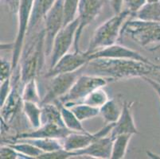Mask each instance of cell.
<instances>
[{
	"mask_svg": "<svg viewBox=\"0 0 160 159\" xmlns=\"http://www.w3.org/2000/svg\"><path fill=\"white\" fill-rule=\"evenodd\" d=\"M1 2L7 6L10 12L14 14H17L21 0H1Z\"/></svg>",
	"mask_w": 160,
	"mask_h": 159,
	"instance_id": "cell-36",
	"label": "cell"
},
{
	"mask_svg": "<svg viewBox=\"0 0 160 159\" xmlns=\"http://www.w3.org/2000/svg\"><path fill=\"white\" fill-rule=\"evenodd\" d=\"M114 123L105 124L104 127L99 130L97 133L91 134L90 132H71L68 136L62 139L63 147L68 151H76L85 148L96 139L102 137L108 136L111 134Z\"/></svg>",
	"mask_w": 160,
	"mask_h": 159,
	"instance_id": "cell-13",
	"label": "cell"
},
{
	"mask_svg": "<svg viewBox=\"0 0 160 159\" xmlns=\"http://www.w3.org/2000/svg\"><path fill=\"white\" fill-rule=\"evenodd\" d=\"M22 96L23 101L34 102L41 105L42 98L39 94L36 79L30 80L23 84L22 88Z\"/></svg>",
	"mask_w": 160,
	"mask_h": 159,
	"instance_id": "cell-28",
	"label": "cell"
},
{
	"mask_svg": "<svg viewBox=\"0 0 160 159\" xmlns=\"http://www.w3.org/2000/svg\"><path fill=\"white\" fill-rule=\"evenodd\" d=\"M0 157L1 159H28L26 156L18 153L8 144L1 146Z\"/></svg>",
	"mask_w": 160,
	"mask_h": 159,
	"instance_id": "cell-31",
	"label": "cell"
},
{
	"mask_svg": "<svg viewBox=\"0 0 160 159\" xmlns=\"http://www.w3.org/2000/svg\"><path fill=\"white\" fill-rule=\"evenodd\" d=\"M108 100L109 97L108 96V93L104 91L103 87H99V88H97V89L92 92L91 93H89L82 100V103L100 108Z\"/></svg>",
	"mask_w": 160,
	"mask_h": 159,
	"instance_id": "cell-29",
	"label": "cell"
},
{
	"mask_svg": "<svg viewBox=\"0 0 160 159\" xmlns=\"http://www.w3.org/2000/svg\"><path fill=\"white\" fill-rule=\"evenodd\" d=\"M15 74H12L11 81L12 86L9 95L7 97L4 103L1 105V119L9 125L14 120L21 111H22L23 100L22 96L21 81L20 70L18 66L14 71Z\"/></svg>",
	"mask_w": 160,
	"mask_h": 159,
	"instance_id": "cell-7",
	"label": "cell"
},
{
	"mask_svg": "<svg viewBox=\"0 0 160 159\" xmlns=\"http://www.w3.org/2000/svg\"><path fill=\"white\" fill-rule=\"evenodd\" d=\"M25 140L30 143L33 144L38 148L43 151L44 153L52 152V151H58L64 149L63 142L62 139L52 138H27Z\"/></svg>",
	"mask_w": 160,
	"mask_h": 159,
	"instance_id": "cell-26",
	"label": "cell"
},
{
	"mask_svg": "<svg viewBox=\"0 0 160 159\" xmlns=\"http://www.w3.org/2000/svg\"><path fill=\"white\" fill-rule=\"evenodd\" d=\"M112 143L113 138L111 136L99 138L85 148L72 151V157L88 156L98 159L111 158Z\"/></svg>",
	"mask_w": 160,
	"mask_h": 159,
	"instance_id": "cell-16",
	"label": "cell"
},
{
	"mask_svg": "<svg viewBox=\"0 0 160 159\" xmlns=\"http://www.w3.org/2000/svg\"><path fill=\"white\" fill-rule=\"evenodd\" d=\"M79 26V18L77 17L73 21L65 25L63 28L56 35L53 43L50 60H49V68H53L64 55L69 52L71 46H73L75 41L76 33Z\"/></svg>",
	"mask_w": 160,
	"mask_h": 159,
	"instance_id": "cell-8",
	"label": "cell"
},
{
	"mask_svg": "<svg viewBox=\"0 0 160 159\" xmlns=\"http://www.w3.org/2000/svg\"><path fill=\"white\" fill-rule=\"evenodd\" d=\"M160 2V0H147V2Z\"/></svg>",
	"mask_w": 160,
	"mask_h": 159,
	"instance_id": "cell-39",
	"label": "cell"
},
{
	"mask_svg": "<svg viewBox=\"0 0 160 159\" xmlns=\"http://www.w3.org/2000/svg\"><path fill=\"white\" fill-rule=\"evenodd\" d=\"M89 55L91 60L95 58H112V59H129L143 61V62H151L148 58L140 54L137 51L119 44H114L112 46L103 48L95 51Z\"/></svg>",
	"mask_w": 160,
	"mask_h": 159,
	"instance_id": "cell-15",
	"label": "cell"
},
{
	"mask_svg": "<svg viewBox=\"0 0 160 159\" xmlns=\"http://www.w3.org/2000/svg\"><path fill=\"white\" fill-rule=\"evenodd\" d=\"M142 80L146 81L148 84H149L151 86V87L155 90L156 94L158 95V98L160 99V83L157 81L156 80H155V79L151 78V77H143Z\"/></svg>",
	"mask_w": 160,
	"mask_h": 159,
	"instance_id": "cell-37",
	"label": "cell"
},
{
	"mask_svg": "<svg viewBox=\"0 0 160 159\" xmlns=\"http://www.w3.org/2000/svg\"><path fill=\"white\" fill-rule=\"evenodd\" d=\"M22 112L33 129L42 126V106L34 102L23 101Z\"/></svg>",
	"mask_w": 160,
	"mask_h": 159,
	"instance_id": "cell-23",
	"label": "cell"
},
{
	"mask_svg": "<svg viewBox=\"0 0 160 159\" xmlns=\"http://www.w3.org/2000/svg\"><path fill=\"white\" fill-rule=\"evenodd\" d=\"M41 106H42V125L44 123H55L59 126L65 127L62 119L59 106L57 103H49Z\"/></svg>",
	"mask_w": 160,
	"mask_h": 159,
	"instance_id": "cell-21",
	"label": "cell"
},
{
	"mask_svg": "<svg viewBox=\"0 0 160 159\" xmlns=\"http://www.w3.org/2000/svg\"><path fill=\"white\" fill-rule=\"evenodd\" d=\"M64 105L65 107H69L75 114V116L81 122L100 116V108L99 107H92L91 105L86 104L82 102Z\"/></svg>",
	"mask_w": 160,
	"mask_h": 159,
	"instance_id": "cell-22",
	"label": "cell"
},
{
	"mask_svg": "<svg viewBox=\"0 0 160 159\" xmlns=\"http://www.w3.org/2000/svg\"><path fill=\"white\" fill-rule=\"evenodd\" d=\"M72 157V151H68L65 149L52 151V152L43 153L38 157V159H67Z\"/></svg>",
	"mask_w": 160,
	"mask_h": 159,
	"instance_id": "cell-32",
	"label": "cell"
},
{
	"mask_svg": "<svg viewBox=\"0 0 160 159\" xmlns=\"http://www.w3.org/2000/svg\"><path fill=\"white\" fill-rule=\"evenodd\" d=\"M130 38L148 51L160 49V22L130 19L123 25L121 37Z\"/></svg>",
	"mask_w": 160,
	"mask_h": 159,
	"instance_id": "cell-4",
	"label": "cell"
},
{
	"mask_svg": "<svg viewBox=\"0 0 160 159\" xmlns=\"http://www.w3.org/2000/svg\"><path fill=\"white\" fill-rule=\"evenodd\" d=\"M64 0H57L43 20L46 31V57L50 56L53 40L58 32L64 27Z\"/></svg>",
	"mask_w": 160,
	"mask_h": 159,
	"instance_id": "cell-9",
	"label": "cell"
},
{
	"mask_svg": "<svg viewBox=\"0 0 160 159\" xmlns=\"http://www.w3.org/2000/svg\"><path fill=\"white\" fill-rule=\"evenodd\" d=\"M71 132L72 131L65 127L59 126L55 123H44L37 129H33V131L29 132H23L16 135L15 136L13 137L12 141L10 142L22 139H27V138H52L62 140L68 136Z\"/></svg>",
	"mask_w": 160,
	"mask_h": 159,
	"instance_id": "cell-14",
	"label": "cell"
},
{
	"mask_svg": "<svg viewBox=\"0 0 160 159\" xmlns=\"http://www.w3.org/2000/svg\"><path fill=\"white\" fill-rule=\"evenodd\" d=\"M33 2L34 0H21L18 7V11L17 13L18 30L16 33L15 40L13 42L12 55L11 60L14 71L18 66L21 52L25 43V38L26 36L28 34L29 25L33 11Z\"/></svg>",
	"mask_w": 160,
	"mask_h": 159,
	"instance_id": "cell-6",
	"label": "cell"
},
{
	"mask_svg": "<svg viewBox=\"0 0 160 159\" xmlns=\"http://www.w3.org/2000/svg\"><path fill=\"white\" fill-rule=\"evenodd\" d=\"M133 135L123 134L119 135L113 138L112 150L111 159H123L127 153L129 142Z\"/></svg>",
	"mask_w": 160,
	"mask_h": 159,
	"instance_id": "cell-25",
	"label": "cell"
},
{
	"mask_svg": "<svg viewBox=\"0 0 160 159\" xmlns=\"http://www.w3.org/2000/svg\"><path fill=\"white\" fill-rule=\"evenodd\" d=\"M82 73L101 76L113 82L133 78L160 79V65L129 59L95 58L82 68Z\"/></svg>",
	"mask_w": 160,
	"mask_h": 159,
	"instance_id": "cell-1",
	"label": "cell"
},
{
	"mask_svg": "<svg viewBox=\"0 0 160 159\" xmlns=\"http://www.w3.org/2000/svg\"><path fill=\"white\" fill-rule=\"evenodd\" d=\"M7 144L11 146L12 148H14L18 153L26 156L28 159L38 158L39 156L44 153L37 147L27 142V141H25V140H18V141L9 142Z\"/></svg>",
	"mask_w": 160,
	"mask_h": 159,
	"instance_id": "cell-27",
	"label": "cell"
},
{
	"mask_svg": "<svg viewBox=\"0 0 160 159\" xmlns=\"http://www.w3.org/2000/svg\"><path fill=\"white\" fill-rule=\"evenodd\" d=\"M147 3V0H124L123 4L133 15H135L139 9Z\"/></svg>",
	"mask_w": 160,
	"mask_h": 159,
	"instance_id": "cell-34",
	"label": "cell"
},
{
	"mask_svg": "<svg viewBox=\"0 0 160 159\" xmlns=\"http://www.w3.org/2000/svg\"><path fill=\"white\" fill-rule=\"evenodd\" d=\"M56 1L57 0H34L33 11L29 25L28 34L33 31V28H35L39 22L44 20L45 16L52 8Z\"/></svg>",
	"mask_w": 160,
	"mask_h": 159,
	"instance_id": "cell-19",
	"label": "cell"
},
{
	"mask_svg": "<svg viewBox=\"0 0 160 159\" xmlns=\"http://www.w3.org/2000/svg\"><path fill=\"white\" fill-rule=\"evenodd\" d=\"M12 86V81L11 78L7 79L6 81L1 82V90H0V106L4 103L7 97L9 95Z\"/></svg>",
	"mask_w": 160,
	"mask_h": 159,
	"instance_id": "cell-35",
	"label": "cell"
},
{
	"mask_svg": "<svg viewBox=\"0 0 160 159\" xmlns=\"http://www.w3.org/2000/svg\"><path fill=\"white\" fill-rule=\"evenodd\" d=\"M90 61V55L86 51L81 52L80 50L67 52L55 64L53 68H49V72L45 77H52L58 74L77 72L84 68Z\"/></svg>",
	"mask_w": 160,
	"mask_h": 159,
	"instance_id": "cell-11",
	"label": "cell"
},
{
	"mask_svg": "<svg viewBox=\"0 0 160 159\" xmlns=\"http://www.w3.org/2000/svg\"><path fill=\"white\" fill-rule=\"evenodd\" d=\"M54 103H57L59 106L64 124L68 129L74 131V132H84V133L88 132L83 127L82 122H81L78 119V117L75 116V114L69 107H65V105L61 103L60 101H56Z\"/></svg>",
	"mask_w": 160,
	"mask_h": 159,
	"instance_id": "cell-20",
	"label": "cell"
},
{
	"mask_svg": "<svg viewBox=\"0 0 160 159\" xmlns=\"http://www.w3.org/2000/svg\"><path fill=\"white\" fill-rule=\"evenodd\" d=\"M133 103V102L132 103H129L128 101L123 102L121 116L119 118L117 122L114 123V126L110 134L112 138H115L117 135H123V134H131L133 135L139 134L132 113Z\"/></svg>",
	"mask_w": 160,
	"mask_h": 159,
	"instance_id": "cell-17",
	"label": "cell"
},
{
	"mask_svg": "<svg viewBox=\"0 0 160 159\" xmlns=\"http://www.w3.org/2000/svg\"><path fill=\"white\" fill-rule=\"evenodd\" d=\"M123 103L116 98L109 99L102 107H100V116L105 124L115 123L120 117L123 110Z\"/></svg>",
	"mask_w": 160,
	"mask_h": 159,
	"instance_id": "cell-18",
	"label": "cell"
},
{
	"mask_svg": "<svg viewBox=\"0 0 160 159\" xmlns=\"http://www.w3.org/2000/svg\"><path fill=\"white\" fill-rule=\"evenodd\" d=\"M133 16L128 9H124L99 26L90 39L86 52L91 54L95 51L116 44L121 37L123 25Z\"/></svg>",
	"mask_w": 160,
	"mask_h": 159,
	"instance_id": "cell-3",
	"label": "cell"
},
{
	"mask_svg": "<svg viewBox=\"0 0 160 159\" xmlns=\"http://www.w3.org/2000/svg\"><path fill=\"white\" fill-rule=\"evenodd\" d=\"M82 73V68L77 72L58 74L50 77L51 81L48 85L47 92L42 99L41 105L55 103L68 93L78 77Z\"/></svg>",
	"mask_w": 160,
	"mask_h": 159,
	"instance_id": "cell-10",
	"label": "cell"
},
{
	"mask_svg": "<svg viewBox=\"0 0 160 159\" xmlns=\"http://www.w3.org/2000/svg\"><path fill=\"white\" fill-rule=\"evenodd\" d=\"M81 0H64V26L78 17Z\"/></svg>",
	"mask_w": 160,
	"mask_h": 159,
	"instance_id": "cell-30",
	"label": "cell"
},
{
	"mask_svg": "<svg viewBox=\"0 0 160 159\" xmlns=\"http://www.w3.org/2000/svg\"><path fill=\"white\" fill-rule=\"evenodd\" d=\"M134 16L143 21L160 22V2H147Z\"/></svg>",
	"mask_w": 160,
	"mask_h": 159,
	"instance_id": "cell-24",
	"label": "cell"
},
{
	"mask_svg": "<svg viewBox=\"0 0 160 159\" xmlns=\"http://www.w3.org/2000/svg\"><path fill=\"white\" fill-rule=\"evenodd\" d=\"M46 57V31L43 27L33 33L23 46L18 63L22 85L37 78L44 66Z\"/></svg>",
	"mask_w": 160,
	"mask_h": 159,
	"instance_id": "cell-2",
	"label": "cell"
},
{
	"mask_svg": "<svg viewBox=\"0 0 160 159\" xmlns=\"http://www.w3.org/2000/svg\"><path fill=\"white\" fill-rule=\"evenodd\" d=\"M109 1L115 14H118L123 11L122 8H123L124 0H109Z\"/></svg>",
	"mask_w": 160,
	"mask_h": 159,
	"instance_id": "cell-38",
	"label": "cell"
},
{
	"mask_svg": "<svg viewBox=\"0 0 160 159\" xmlns=\"http://www.w3.org/2000/svg\"><path fill=\"white\" fill-rule=\"evenodd\" d=\"M13 72V66L11 61H8L4 58L1 57V61H0V81H6L7 79L11 78L12 77Z\"/></svg>",
	"mask_w": 160,
	"mask_h": 159,
	"instance_id": "cell-33",
	"label": "cell"
},
{
	"mask_svg": "<svg viewBox=\"0 0 160 159\" xmlns=\"http://www.w3.org/2000/svg\"><path fill=\"white\" fill-rule=\"evenodd\" d=\"M112 80L101 76L81 73L72 86L68 93L59 100L63 104L81 103L89 93L99 87H104Z\"/></svg>",
	"mask_w": 160,
	"mask_h": 159,
	"instance_id": "cell-5",
	"label": "cell"
},
{
	"mask_svg": "<svg viewBox=\"0 0 160 159\" xmlns=\"http://www.w3.org/2000/svg\"><path fill=\"white\" fill-rule=\"evenodd\" d=\"M103 0H81L78 7V17L79 26L76 33L74 51H80L79 44L84 29L98 17L103 7Z\"/></svg>",
	"mask_w": 160,
	"mask_h": 159,
	"instance_id": "cell-12",
	"label": "cell"
}]
</instances>
